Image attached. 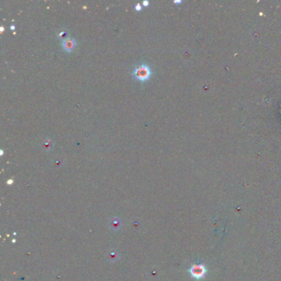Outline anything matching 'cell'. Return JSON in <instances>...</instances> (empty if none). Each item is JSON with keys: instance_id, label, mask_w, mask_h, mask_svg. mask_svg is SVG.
<instances>
[{"instance_id": "obj_1", "label": "cell", "mask_w": 281, "mask_h": 281, "mask_svg": "<svg viewBox=\"0 0 281 281\" xmlns=\"http://www.w3.org/2000/svg\"><path fill=\"white\" fill-rule=\"evenodd\" d=\"M151 74L152 73H151L150 68L144 64L137 66L132 73V74L135 78H137L139 81H142V82L148 80L149 78V77L151 76Z\"/></svg>"}, {"instance_id": "obj_2", "label": "cell", "mask_w": 281, "mask_h": 281, "mask_svg": "<svg viewBox=\"0 0 281 281\" xmlns=\"http://www.w3.org/2000/svg\"><path fill=\"white\" fill-rule=\"evenodd\" d=\"M76 46V40L72 38H67L62 40V47L67 52H71Z\"/></svg>"}, {"instance_id": "obj_3", "label": "cell", "mask_w": 281, "mask_h": 281, "mask_svg": "<svg viewBox=\"0 0 281 281\" xmlns=\"http://www.w3.org/2000/svg\"><path fill=\"white\" fill-rule=\"evenodd\" d=\"M204 272H205V270H204V268L202 265H195L190 270L191 275L197 279L203 277L204 275Z\"/></svg>"}, {"instance_id": "obj_4", "label": "cell", "mask_w": 281, "mask_h": 281, "mask_svg": "<svg viewBox=\"0 0 281 281\" xmlns=\"http://www.w3.org/2000/svg\"><path fill=\"white\" fill-rule=\"evenodd\" d=\"M57 36H58V37H60V38L63 39V40H64V39H67V38H68V37H67L68 36V33H67V31H60V33L57 35Z\"/></svg>"}, {"instance_id": "obj_5", "label": "cell", "mask_w": 281, "mask_h": 281, "mask_svg": "<svg viewBox=\"0 0 281 281\" xmlns=\"http://www.w3.org/2000/svg\"><path fill=\"white\" fill-rule=\"evenodd\" d=\"M142 9V5L140 4V3H136V5H135V9L136 10H141Z\"/></svg>"}, {"instance_id": "obj_6", "label": "cell", "mask_w": 281, "mask_h": 281, "mask_svg": "<svg viewBox=\"0 0 281 281\" xmlns=\"http://www.w3.org/2000/svg\"><path fill=\"white\" fill-rule=\"evenodd\" d=\"M143 4L146 7V6H148V4H149V3H148V1H147V0H144V1L143 2Z\"/></svg>"}, {"instance_id": "obj_7", "label": "cell", "mask_w": 281, "mask_h": 281, "mask_svg": "<svg viewBox=\"0 0 281 281\" xmlns=\"http://www.w3.org/2000/svg\"><path fill=\"white\" fill-rule=\"evenodd\" d=\"M11 29H12H12H13V30H14V29H15V26L12 25V26H11Z\"/></svg>"}, {"instance_id": "obj_8", "label": "cell", "mask_w": 281, "mask_h": 281, "mask_svg": "<svg viewBox=\"0 0 281 281\" xmlns=\"http://www.w3.org/2000/svg\"><path fill=\"white\" fill-rule=\"evenodd\" d=\"M0 152H1V155H3V150H1V151H0Z\"/></svg>"}, {"instance_id": "obj_9", "label": "cell", "mask_w": 281, "mask_h": 281, "mask_svg": "<svg viewBox=\"0 0 281 281\" xmlns=\"http://www.w3.org/2000/svg\"><path fill=\"white\" fill-rule=\"evenodd\" d=\"M3 31V26H1V31Z\"/></svg>"}]
</instances>
